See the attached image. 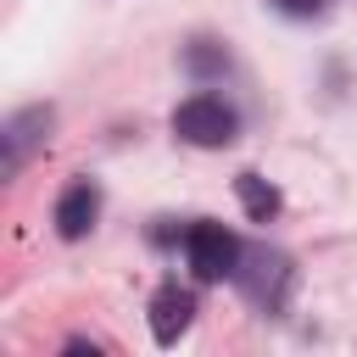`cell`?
<instances>
[{"label":"cell","mask_w":357,"mask_h":357,"mask_svg":"<svg viewBox=\"0 0 357 357\" xmlns=\"http://www.w3.org/2000/svg\"><path fill=\"white\" fill-rule=\"evenodd\" d=\"M234 195H240V206H245L257 223H268V218L279 212V190H273L268 178H257V173H240V178H234Z\"/></svg>","instance_id":"obj_6"},{"label":"cell","mask_w":357,"mask_h":357,"mask_svg":"<svg viewBox=\"0 0 357 357\" xmlns=\"http://www.w3.org/2000/svg\"><path fill=\"white\" fill-rule=\"evenodd\" d=\"M279 6H284L290 17H312V6H318V0H279Z\"/></svg>","instance_id":"obj_7"},{"label":"cell","mask_w":357,"mask_h":357,"mask_svg":"<svg viewBox=\"0 0 357 357\" xmlns=\"http://www.w3.org/2000/svg\"><path fill=\"white\" fill-rule=\"evenodd\" d=\"M245 268H234V279H240V290L251 296V301H262V307H279V296H284V257H268V251H251V257H240Z\"/></svg>","instance_id":"obj_4"},{"label":"cell","mask_w":357,"mask_h":357,"mask_svg":"<svg viewBox=\"0 0 357 357\" xmlns=\"http://www.w3.org/2000/svg\"><path fill=\"white\" fill-rule=\"evenodd\" d=\"M95 218H100V190H95L89 178L67 184L61 201H56V229H61V240H84V234L95 229Z\"/></svg>","instance_id":"obj_3"},{"label":"cell","mask_w":357,"mask_h":357,"mask_svg":"<svg viewBox=\"0 0 357 357\" xmlns=\"http://www.w3.org/2000/svg\"><path fill=\"white\" fill-rule=\"evenodd\" d=\"M234 112L223 106V95H190L178 112H173V134L178 139H190V145H229L234 139Z\"/></svg>","instance_id":"obj_1"},{"label":"cell","mask_w":357,"mask_h":357,"mask_svg":"<svg viewBox=\"0 0 357 357\" xmlns=\"http://www.w3.org/2000/svg\"><path fill=\"white\" fill-rule=\"evenodd\" d=\"M190 318H195V296H190V290L162 284V290L151 296V335H156L162 346H173V340L190 329Z\"/></svg>","instance_id":"obj_5"},{"label":"cell","mask_w":357,"mask_h":357,"mask_svg":"<svg viewBox=\"0 0 357 357\" xmlns=\"http://www.w3.org/2000/svg\"><path fill=\"white\" fill-rule=\"evenodd\" d=\"M184 257H190L195 279H229V273L240 268V240H234L223 223H190Z\"/></svg>","instance_id":"obj_2"}]
</instances>
